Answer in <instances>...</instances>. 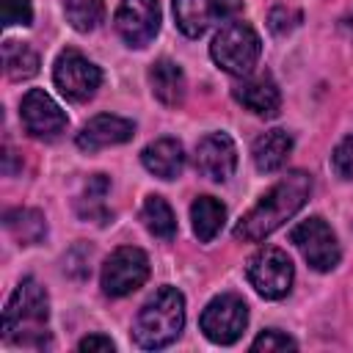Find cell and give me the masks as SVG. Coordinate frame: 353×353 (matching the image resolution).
<instances>
[{
    "label": "cell",
    "instance_id": "obj_8",
    "mask_svg": "<svg viewBox=\"0 0 353 353\" xmlns=\"http://www.w3.org/2000/svg\"><path fill=\"white\" fill-rule=\"evenodd\" d=\"M149 279V256L135 248V245H121L116 248L105 265H102V290L110 298H121L130 295L132 290H138L143 281Z\"/></svg>",
    "mask_w": 353,
    "mask_h": 353
},
{
    "label": "cell",
    "instance_id": "obj_5",
    "mask_svg": "<svg viewBox=\"0 0 353 353\" xmlns=\"http://www.w3.org/2000/svg\"><path fill=\"white\" fill-rule=\"evenodd\" d=\"M245 276L251 281V287L268 298V301H279L290 292L292 287V279H295V270H292V262L290 256L281 251V248H273V245H265L259 248L248 265H245Z\"/></svg>",
    "mask_w": 353,
    "mask_h": 353
},
{
    "label": "cell",
    "instance_id": "obj_7",
    "mask_svg": "<svg viewBox=\"0 0 353 353\" xmlns=\"http://www.w3.org/2000/svg\"><path fill=\"white\" fill-rule=\"evenodd\" d=\"M52 83L55 88L72 99V102H85L97 94L99 83H102V72L94 61H88L80 50H63L55 58V69H52Z\"/></svg>",
    "mask_w": 353,
    "mask_h": 353
},
{
    "label": "cell",
    "instance_id": "obj_1",
    "mask_svg": "<svg viewBox=\"0 0 353 353\" xmlns=\"http://www.w3.org/2000/svg\"><path fill=\"white\" fill-rule=\"evenodd\" d=\"M309 193H312V176L306 171H290L256 201V207H251L240 218V223L234 226V240L243 243L265 240L306 204Z\"/></svg>",
    "mask_w": 353,
    "mask_h": 353
},
{
    "label": "cell",
    "instance_id": "obj_6",
    "mask_svg": "<svg viewBox=\"0 0 353 353\" xmlns=\"http://www.w3.org/2000/svg\"><path fill=\"white\" fill-rule=\"evenodd\" d=\"M204 336L215 345H232L243 336L245 325H248V306L240 295L234 292H226V295H218L212 298L204 312H201V320H199Z\"/></svg>",
    "mask_w": 353,
    "mask_h": 353
},
{
    "label": "cell",
    "instance_id": "obj_12",
    "mask_svg": "<svg viewBox=\"0 0 353 353\" xmlns=\"http://www.w3.org/2000/svg\"><path fill=\"white\" fill-rule=\"evenodd\" d=\"M237 168V146L226 132H210L196 143V171L212 182H226Z\"/></svg>",
    "mask_w": 353,
    "mask_h": 353
},
{
    "label": "cell",
    "instance_id": "obj_16",
    "mask_svg": "<svg viewBox=\"0 0 353 353\" xmlns=\"http://www.w3.org/2000/svg\"><path fill=\"white\" fill-rule=\"evenodd\" d=\"M141 163L160 179H176L185 168V149L176 138H157L141 152Z\"/></svg>",
    "mask_w": 353,
    "mask_h": 353
},
{
    "label": "cell",
    "instance_id": "obj_22",
    "mask_svg": "<svg viewBox=\"0 0 353 353\" xmlns=\"http://www.w3.org/2000/svg\"><path fill=\"white\" fill-rule=\"evenodd\" d=\"M141 221L143 226L149 229V234L160 237V240H171L176 234V218H174V210L168 207V201L163 196H149L143 201V210H141Z\"/></svg>",
    "mask_w": 353,
    "mask_h": 353
},
{
    "label": "cell",
    "instance_id": "obj_28",
    "mask_svg": "<svg viewBox=\"0 0 353 353\" xmlns=\"http://www.w3.org/2000/svg\"><path fill=\"white\" fill-rule=\"evenodd\" d=\"M77 347L80 350H116V345L110 342V336H102V334H91V336L80 339Z\"/></svg>",
    "mask_w": 353,
    "mask_h": 353
},
{
    "label": "cell",
    "instance_id": "obj_24",
    "mask_svg": "<svg viewBox=\"0 0 353 353\" xmlns=\"http://www.w3.org/2000/svg\"><path fill=\"white\" fill-rule=\"evenodd\" d=\"M63 11H66L69 25L80 33H88V30L99 28V22L105 19L102 0H63Z\"/></svg>",
    "mask_w": 353,
    "mask_h": 353
},
{
    "label": "cell",
    "instance_id": "obj_26",
    "mask_svg": "<svg viewBox=\"0 0 353 353\" xmlns=\"http://www.w3.org/2000/svg\"><path fill=\"white\" fill-rule=\"evenodd\" d=\"M3 3V25H30L33 8L30 0H0Z\"/></svg>",
    "mask_w": 353,
    "mask_h": 353
},
{
    "label": "cell",
    "instance_id": "obj_20",
    "mask_svg": "<svg viewBox=\"0 0 353 353\" xmlns=\"http://www.w3.org/2000/svg\"><path fill=\"white\" fill-rule=\"evenodd\" d=\"M6 229L11 232V237L22 245H36L44 240L47 234V221L39 210H30V207H19V210H11L6 212L3 218Z\"/></svg>",
    "mask_w": 353,
    "mask_h": 353
},
{
    "label": "cell",
    "instance_id": "obj_17",
    "mask_svg": "<svg viewBox=\"0 0 353 353\" xmlns=\"http://www.w3.org/2000/svg\"><path fill=\"white\" fill-rule=\"evenodd\" d=\"M149 85H152V94H154L165 108L182 105L185 91H188L185 72L179 69V63H174V61H168V58H160V61L152 63V69H149Z\"/></svg>",
    "mask_w": 353,
    "mask_h": 353
},
{
    "label": "cell",
    "instance_id": "obj_13",
    "mask_svg": "<svg viewBox=\"0 0 353 353\" xmlns=\"http://www.w3.org/2000/svg\"><path fill=\"white\" fill-rule=\"evenodd\" d=\"M132 135H135V124L130 119H121V116H113V113H99L91 121H85L83 130L77 132V149L99 152L105 146L127 143Z\"/></svg>",
    "mask_w": 353,
    "mask_h": 353
},
{
    "label": "cell",
    "instance_id": "obj_14",
    "mask_svg": "<svg viewBox=\"0 0 353 353\" xmlns=\"http://www.w3.org/2000/svg\"><path fill=\"white\" fill-rule=\"evenodd\" d=\"M232 97L251 113L256 116H276L279 108H281V94H279V85L276 80L268 74V72H259V74H245L234 88H232Z\"/></svg>",
    "mask_w": 353,
    "mask_h": 353
},
{
    "label": "cell",
    "instance_id": "obj_23",
    "mask_svg": "<svg viewBox=\"0 0 353 353\" xmlns=\"http://www.w3.org/2000/svg\"><path fill=\"white\" fill-rule=\"evenodd\" d=\"M3 63H6V74L11 80H25V77H33L39 72V55L25 41H6L3 44Z\"/></svg>",
    "mask_w": 353,
    "mask_h": 353
},
{
    "label": "cell",
    "instance_id": "obj_15",
    "mask_svg": "<svg viewBox=\"0 0 353 353\" xmlns=\"http://www.w3.org/2000/svg\"><path fill=\"white\" fill-rule=\"evenodd\" d=\"M234 6V0H174V19L185 36L199 39L215 19L226 17Z\"/></svg>",
    "mask_w": 353,
    "mask_h": 353
},
{
    "label": "cell",
    "instance_id": "obj_10",
    "mask_svg": "<svg viewBox=\"0 0 353 353\" xmlns=\"http://www.w3.org/2000/svg\"><path fill=\"white\" fill-rule=\"evenodd\" d=\"M160 30L157 0H121L116 11V33L130 47H146Z\"/></svg>",
    "mask_w": 353,
    "mask_h": 353
},
{
    "label": "cell",
    "instance_id": "obj_3",
    "mask_svg": "<svg viewBox=\"0 0 353 353\" xmlns=\"http://www.w3.org/2000/svg\"><path fill=\"white\" fill-rule=\"evenodd\" d=\"M185 325V298L176 287H160L138 312L132 323V339L143 350H160L171 345Z\"/></svg>",
    "mask_w": 353,
    "mask_h": 353
},
{
    "label": "cell",
    "instance_id": "obj_27",
    "mask_svg": "<svg viewBox=\"0 0 353 353\" xmlns=\"http://www.w3.org/2000/svg\"><path fill=\"white\" fill-rule=\"evenodd\" d=\"M331 163H334V171L342 176V179H353V135L342 138L331 154Z\"/></svg>",
    "mask_w": 353,
    "mask_h": 353
},
{
    "label": "cell",
    "instance_id": "obj_21",
    "mask_svg": "<svg viewBox=\"0 0 353 353\" xmlns=\"http://www.w3.org/2000/svg\"><path fill=\"white\" fill-rule=\"evenodd\" d=\"M108 190H110V179L105 174L88 176V182L83 188V196L77 199V212H80L83 221H94V223H108L110 221V212L105 207Z\"/></svg>",
    "mask_w": 353,
    "mask_h": 353
},
{
    "label": "cell",
    "instance_id": "obj_11",
    "mask_svg": "<svg viewBox=\"0 0 353 353\" xmlns=\"http://www.w3.org/2000/svg\"><path fill=\"white\" fill-rule=\"evenodd\" d=\"M19 116H22V124L25 130L33 135V138H58L69 119L66 113L58 108V102L41 91V88H30L25 97H22V105H19Z\"/></svg>",
    "mask_w": 353,
    "mask_h": 353
},
{
    "label": "cell",
    "instance_id": "obj_29",
    "mask_svg": "<svg viewBox=\"0 0 353 353\" xmlns=\"http://www.w3.org/2000/svg\"><path fill=\"white\" fill-rule=\"evenodd\" d=\"M342 25H345V30H347V36L353 39V8L347 11V17H345V22H342Z\"/></svg>",
    "mask_w": 353,
    "mask_h": 353
},
{
    "label": "cell",
    "instance_id": "obj_4",
    "mask_svg": "<svg viewBox=\"0 0 353 353\" xmlns=\"http://www.w3.org/2000/svg\"><path fill=\"white\" fill-rule=\"evenodd\" d=\"M259 52H262L259 33L248 22H240V19H229L212 36V44H210L212 61L223 72L237 74V77H245V74L254 72V66L259 61Z\"/></svg>",
    "mask_w": 353,
    "mask_h": 353
},
{
    "label": "cell",
    "instance_id": "obj_25",
    "mask_svg": "<svg viewBox=\"0 0 353 353\" xmlns=\"http://www.w3.org/2000/svg\"><path fill=\"white\" fill-rule=\"evenodd\" d=\"M295 347H298L295 339L287 336V334H281V331H276V328L262 331V334L251 342V350H265V353H270V350H295Z\"/></svg>",
    "mask_w": 353,
    "mask_h": 353
},
{
    "label": "cell",
    "instance_id": "obj_19",
    "mask_svg": "<svg viewBox=\"0 0 353 353\" xmlns=\"http://www.w3.org/2000/svg\"><path fill=\"white\" fill-rule=\"evenodd\" d=\"M190 221H193V234L201 243H210L226 221V207L212 196H199L190 204Z\"/></svg>",
    "mask_w": 353,
    "mask_h": 353
},
{
    "label": "cell",
    "instance_id": "obj_2",
    "mask_svg": "<svg viewBox=\"0 0 353 353\" xmlns=\"http://www.w3.org/2000/svg\"><path fill=\"white\" fill-rule=\"evenodd\" d=\"M47 320H50V301L44 287L30 276L22 279L3 312V339L8 345L44 347L50 345Z\"/></svg>",
    "mask_w": 353,
    "mask_h": 353
},
{
    "label": "cell",
    "instance_id": "obj_9",
    "mask_svg": "<svg viewBox=\"0 0 353 353\" xmlns=\"http://www.w3.org/2000/svg\"><path fill=\"white\" fill-rule=\"evenodd\" d=\"M290 240L295 243V248L303 254V259H306L314 270L325 273V270H334V268L339 265L342 251H339L336 234H334V229H331L323 218L314 215V218L301 221V223L292 229Z\"/></svg>",
    "mask_w": 353,
    "mask_h": 353
},
{
    "label": "cell",
    "instance_id": "obj_18",
    "mask_svg": "<svg viewBox=\"0 0 353 353\" xmlns=\"http://www.w3.org/2000/svg\"><path fill=\"white\" fill-rule=\"evenodd\" d=\"M290 152H292V135H290L287 130H268V132H262V135L254 141V146H251L254 165H256L259 171H265V174L279 171V168L287 163Z\"/></svg>",
    "mask_w": 353,
    "mask_h": 353
}]
</instances>
